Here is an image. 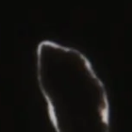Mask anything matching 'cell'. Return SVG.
I'll return each instance as SVG.
<instances>
[{
  "label": "cell",
  "mask_w": 132,
  "mask_h": 132,
  "mask_svg": "<svg viewBox=\"0 0 132 132\" xmlns=\"http://www.w3.org/2000/svg\"><path fill=\"white\" fill-rule=\"evenodd\" d=\"M36 78L55 132H110L108 92L87 56L44 40L36 48Z\"/></svg>",
  "instance_id": "6da1fadb"
}]
</instances>
